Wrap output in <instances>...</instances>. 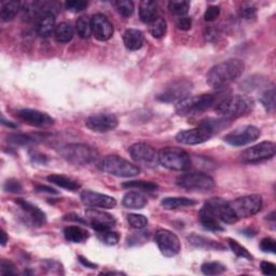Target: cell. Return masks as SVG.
<instances>
[{
  "label": "cell",
  "instance_id": "obj_1",
  "mask_svg": "<svg viewBox=\"0 0 276 276\" xmlns=\"http://www.w3.org/2000/svg\"><path fill=\"white\" fill-rule=\"evenodd\" d=\"M245 65L238 59H231L220 63L209 70L206 76L207 84L215 90H222L237 80L244 72Z\"/></svg>",
  "mask_w": 276,
  "mask_h": 276
},
{
  "label": "cell",
  "instance_id": "obj_2",
  "mask_svg": "<svg viewBox=\"0 0 276 276\" xmlns=\"http://www.w3.org/2000/svg\"><path fill=\"white\" fill-rule=\"evenodd\" d=\"M255 103L253 99L246 95H231L222 98L215 106V112L225 120L246 116L252 112Z\"/></svg>",
  "mask_w": 276,
  "mask_h": 276
},
{
  "label": "cell",
  "instance_id": "obj_3",
  "mask_svg": "<svg viewBox=\"0 0 276 276\" xmlns=\"http://www.w3.org/2000/svg\"><path fill=\"white\" fill-rule=\"evenodd\" d=\"M222 99V98H220ZM214 94H202L198 96H188L176 106V113L179 116H194L209 109L220 101Z\"/></svg>",
  "mask_w": 276,
  "mask_h": 276
},
{
  "label": "cell",
  "instance_id": "obj_4",
  "mask_svg": "<svg viewBox=\"0 0 276 276\" xmlns=\"http://www.w3.org/2000/svg\"><path fill=\"white\" fill-rule=\"evenodd\" d=\"M61 156L73 165H86L93 163L98 158V151L83 143H70L60 149Z\"/></svg>",
  "mask_w": 276,
  "mask_h": 276
},
{
  "label": "cell",
  "instance_id": "obj_5",
  "mask_svg": "<svg viewBox=\"0 0 276 276\" xmlns=\"http://www.w3.org/2000/svg\"><path fill=\"white\" fill-rule=\"evenodd\" d=\"M98 168L105 173L124 178L135 177L140 173V169L136 167L135 164H132L127 160L120 158L119 156L105 157L99 162Z\"/></svg>",
  "mask_w": 276,
  "mask_h": 276
},
{
  "label": "cell",
  "instance_id": "obj_6",
  "mask_svg": "<svg viewBox=\"0 0 276 276\" xmlns=\"http://www.w3.org/2000/svg\"><path fill=\"white\" fill-rule=\"evenodd\" d=\"M159 163L172 171L183 172L191 167L189 154L177 147H167L159 151Z\"/></svg>",
  "mask_w": 276,
  "mask_h": 276
},
{
  "label": "cell",
  "instance_id": "obj_7",
  "mask_svg": "<svg viewBox=\"0 0 276 276\" xmlns=\"http://www.w3.org/2000/svg\"><path fill=\"white\" fill-rule=\"evenodd\" d=\"M176 183L189 191L208 192L215 188V180L204 173H187L180 175Z\"/></svg>",
  "mask_w": 276,
  "mask_h": 276
},
{
  "label": "cell",
  "instance_id": "obj_8",
  "mask_svg": "<svg viewBox=\"0 0 276 276\" xmlns=\"http://www.w3.org/2000/svg\"><path fill=\"white\" fill-rule=\"evenodd\" d=\"M193 87L191 81L180 79L172 82L158 95V99L164 103H179L188 97Z\"/></svg>",
  "mask_w": 276,
  "mask_h": 276
},
{
  "label": "cell",
  "instance_id": "obj_9",
  "mask_svg": "<svg viewBox=\"0 0 276 276\" xmlns=\"http://www.w3.org/2000/svg\"><path fill=\"white\" fill-rule=\"evenodd\" d=\"M230 205L237 219L247 218L260 212L262 207V197L258 194L243 196L236 198L233 202H230Z\"/></svg>",
  "mask_w": 276,
  "mask_h": 276
},
{
  "label": "cell",
  "instance_id": "obj_10",
  "mask_svg": "<svg viewBox=\"0 0 276 276\" xmlns=\"http://www.w3.org/2000/svg\"><path fill=\"white\" fill-rule=\"evenodd\" d=\"M275 150L274 142L263 141L243 151L240 159L243 163H258L273 158L275 156Z\"/></svg>",
  "mask_w": 276,
  "mask_h": 276
},
{
  "label": "cell",
  "instance_id": "obj_11",
  "mask_svg": "<svg viewBox=\"0 0 276 276\" xmlns=\"http://www.w3.org/2000/svg\"><path fill=\"white\" fill-rule=\"evenodd\" d=\"M261 135L258 127L253 125H244L235 128L226 135L225 140L231 146L241 147L256 141Z\"/></svg>",
  "mask_w": 276,
  "mask_h": 276
},
{
  "label": "cell",
  "instance_id": "obj_12",
  "mask_svg": "<svg viewBox=\"0 0 276 276\" xmlns=\"http://www.w3.org/2000/svg\"><path fill=\"white\" fill-rule=\"evenodd\" d=\"M130 154L133 160L146 168H156L159 164V152L147 143H135L130 147Z\"/></svg>",
  "mask_w": 276,
  "mask_h": 276
},
{
  "label": "cell",
  "instance_id": "obj_13",
  "mask_svg": "<svg viewBox=\"0 0 276 276\" xmlns=\"http://www.w3.org/2000/svg\"><path fill=\"white\" fill-rule=\"evenodd\" d=\"M154 240H156L161 253L165 257H174L179 253L180 242L177 235L173 233V232L165 229H160L157 231Z\"/></svg>",
  "mask_w": 276,
  "mask_h": 276
},
{
  "label": "cell",
  "instance_id": "obj_14",
  "mask_svg": "<svg viewBox=\"0 0 276 276\" xmlns=\"http://www.w3.org/2000/svg\"><path fill=\"white\" fill-rule=\"evenodd\" d=\"M205 206L211 211L218 220L229 225L237 222V217L232 209L230 202L224 200L222 197H213L205 203Z\"/></svg>",
  "mask_w": 276,
  "mask_h": 276
},
{
  "label": "cell",
  "instance_id": "obj_15",
  "mask_svg": "<svg viewBox=\"0 0 276 276\" xmlns=\"http://www.w3.org/2000/svg\"><path fill=\"white\" fill-rule=\"evenodd\" d=\"M213 135L214 133L211 130L200 123L195 128L179 132L176 135V140L182 145H198V143L207 141Z\"/></svg>",
  "mask_w": 276,
  "mask_h": 276
},
{
  "label": "cell",
  "instance_id": "obj_16",
  "mask_svg": "<svg viewBox=\"0 0 276 276\" xmlns=\"http://www.w3.org/2000/svg\"><path fill=\"white\" fill-rule=\"evenodd\" d=\"M85 124L90 130L98 133H106L109 131H114L119 121L115 115L112 114H97L90 116L85 120Z\"/></svg>",
  "mask_w": 276,
  "mask_h": 276
},
{
  "label": "cell",
  "instance_id": "obj_17",
  "mask_svg": "<svg viewBox=\"0 0 276 276\" xmlns=\"http://www.w3.org/2000/svg\"><path fill=\"white\" fill-rule=\"evenodd\" d=\"M17 117L25 123L36 127H49L54 124V119L48 114L34 109H22L17 112Z\"/></svg>",
  "mask_w": 276,
  "mask_h": 276
},
{
  "label": "cell",
  "instance_id": "obj_18",
  "mask_svg": "<svg viewBox=\"0 0 276 276\" xmlns=\"http://www.w3.org/2000/svg\"><path fill=\"white\" fill-rule=\"evenodd\" d=\"M81 201L84 205L91 208H114L117 205L116 198L106 194L85 190L81 193Z\"/></svg>",
  "mask_w": 276,
  "mask_h": 276
},
{
  "label": "cell",
  "instance_id": "obj_19",
  "mask_svg": "<svg viewBox=\"0 0 276 276\" xmlns=\"http://www.w3.org/2000/svg\"><path fill=\"white\" fill-rule=\"evenodd\" d=\"M86 218L90 220L92 228L96 232H103L106 230H110L116 225V219L110 214H107L102 211H97L95 208L87 209Z\"/></svg>",
  "mask_w": 276,
  "mask_h": 276
},
{
  "label": "cell",
  "instance_id": "obj_20",
  "mask_svg": "<svg viewBox=\"0 0 276 276\" xmlns=\"http://www.w3.org/2000/svg\"><path fill=\"white\" fill-rule=\"evenodd\" d=\"M92 32L96 39L101 41L109 40L114 35V26L104 14H95L91 19Z\"/></svg>",
  "mask_w": 276,
  "mask_h": 276
},
{
  "label": "cell",
  "instance_id": "obj_21",
  "mask_svg": "<svg viewBox=\"0 0 276 276\" xmlns=\"http://www.w3.org/2000/svg\"><path fill=\"white\" fill-rule=\"evenodd\" d=\"M15 203L20 206L22 211H23L24 215L27 218V222L30 225H32L34 227H41L47 223L46 214L36 205L23 200V198H17Z\"/></svg>",
  "mask_w": 276,
  "mask_h": 276
},
{
  "label": "cell",
  "instance_id": "obj_22",
  "mask_svg": "<svg viewBox=\"0 0 276 276\" xmlns=\"http://www.w3.org/2000/svg\"><path fill=\"white\" fill-rule=\"evenodd\" d=\"M55 16L51 11L41 12L37 22L36 31L40 37H49L55 30Z\"/></svg>",
  "mask_w": 276,
  "mask_h": 276
},
{
  "label": "cell",
  "instance_id": "obj_23",
  "mask_svg": "<svg viewBox=\"0 0 276 276\" xmlns=\"http://www.w3.org/2000/svg\"><path fill=\"white\" fill-rule=\"evenodd\" d=\"M198 220H200L201 225L211 231H224V228L222 227V225L219 224V220L217 219V217L209 211V209L204 205L203 208L198 213Z\"/></svg>",
  "mask_w": 276,
  "mask_h": 276
},
{
  "label": "cell",
  "instance_id": "obj_24",
  "mask_svg": "<svg viewBox=\"0 0 276 276\" xmlns=\"http://www.w3.org/2000/svg\"><path fill=\"white\" fill-rule=\"evenodd\" d=\"M143 34L138 29H126L123 35L125 47L131 51L139 50L143 45Z\"/></svg>",
  "mask_w": 276,
  "mask_h": 276
},
{
  "label": "cell",
  "instance_id": "obj_25",
  "mask_svg": "<svg viewBox=\"0 0 276 276\" xmlns=\"http://www.w3.org/2000/svg\"><path fill=\"white\" fill-rule=\"evenodd\" d=\"M123 205L127 208H133V209H140L142 207H145L148 203L147 197L140 192L136 191H131L127 192L123 196Z\"/></svg>",
  "mask_w": 276,
  "mask_h": 276
},
{
  "label": "cell",
  "instance_id": "obj_26",
  "mask_svg": "<svg viewBox=\"0 0 276 276\" xmlns=\"http://www.w3.org/2000/svg\"><path fill=\"white\" fill-rule=\"evenodd\" d=\"M139 17L143 23L150 24L158 17L157 13V7L153 2L145 0L139 4Z\"/></svg>",
  "mask_w": 276,
  "mask_h": 276
},
{
  "label": "cell",
  "instance_id": "obj_27",
  "mask_svg": "<svg viewBox=\"0 0 276 276\" xmlns=\"http://www.w3.org/2000/svg\"><path fill=\"white\" fill-rule=\"evenodd\" d=\"M48 180L69 191H76L81 188V185L78 181L66 177V176L64 175H51L48 177Z\"/></svg>",
  "mask_w": 276,
  "mask_h": 276
},
{
  "label": "cell",
  "instance_id": "obj_28",
  "mask_svg": "<svg viewBox=\"0 0 276 276\" xmlns=\"http://www.w3.org/2000/svg\"><path fill=\"white\" fill-rule=\"evenodd\" d=\"M65 238L71 243H82L89 238V232L81 229L80 227L70 226L64 230Z\"/></svg>",
  "mask_w": 276,
  "mask_h": 276
},
{
  "label": "cell",
  "instance_id": "obj_29",
  "mask_svg": "<svg viewBox=\"0 0 276 276\" xmlns=\"http://www.w3.org/2000/svg\"><path fill=\"white\" fill-rule=\"evenodd\" d=\"M54 37L58 42L66 43L73 38V28L69 23H60L54 30Z\"/></svg>",
  "mask_w": 276,
  "mask_h": 276
},
{
  "label": "cell",
  "instance_id": "obj_30",
  "mask_svg": "<svg viewBox=\"0 0 276 276\" xmlns=\"http://www.w3.org/2000/svg\"><path fill=\"white\" fill-rule=\"evenodd\" d=\"M21 9V4L19 2H4L2 3V10H0V17L4 22L13 20Z\"/></svg>",
  "mask_w": 276,
  "mask_h": 276
},
{
  "label": "cell",
  "instance_id": "obj_31",
  "mask_svg": "<svg viewBox=\"0 0 276 276\" xmlns=\"http://www.w3.org/2000/svg\"><path fill=\"white\" fill-rule=\"evenodd\" d=\"M196 202L188 197H167L162 201V206L165 209H177L180 207H187L195 205Z\"/></svg>",
  "mask_w": 276,
  "mask_h": 276
},
{
  "label": "cell",
  "instance_id": "obj_32",
  "mask_svg": "<svg viewBox=\"0 0 276 276\" xmlns=\"http://www.w3.org/2000/svg\"><path fill=\"white\" fill-rule=\"evenodd\" d=\"M8 142L11 143V145L14 146H29V145H34V143H37L39 141V138L37 136H32V135H25V134H12L8 136Z\"/></svg>",
  "mask_w": 276,
  "mask_h": 276
},
{
  "label": "cell",
  "instance_id": "obj_33",
  "mask_svg": "<svg viewBox=\"0 0 276 276\" xmlns=\"http://www.w3.org/2000/svg\"><path fill=\"white\" fill-rule=\"evenodd\" d=\"M167 30H168L167 22H165V20L162 19L161 16H158L149 24V31L154 38H162L163 36H165V34H167Z\"/></svg>",
  "mask_w": 276,
  "mask_h": 276
},
{
  "label": "cell",
  "instance_id": "obj_34",
  "mask_svg": "<svg viewBox=\"0 0 276 276\" xmlns=\"http://www.w3.org/2000/svg\"><path fill=\"white\" fill-rule=\"evenodd\" d=\"M188 240H189V242L191 243L192 245H194L196 247H200V248H206V249H223L224 248L222 245L218 244V243H216L215 241L208 240V238H205L202 236L192 235Z\"/></svg>",
  "mask_w": 276,
  "mask_h": 276
},
{
  "label": "cell",
  "instance_id": "obj_35",
  "mask_svg": "<svg viewBox=\"0 0 276 276\" xmlns=\"http://www.w3.org/2000/svg\"><path fill=\"white\" fill-rule=\"evenodd\" d=\"M76 29H77V32H78V35L81 38L87 39L92 34L91 20L86 16L79 17L76 23Z\"/></svg>",
  "mask_w": 276,
  "mask_h": 276
},
{
  "label": "cell",
  "instance_id": "obj_36",
  "mask_svg": "<svg viewBox=\"0 0 276 276\" xmlns=\"http://www.w3.org/2000/svg\"><path fill=\"white\" fill-rule=\"evenodd\" d=\"M124 188H132V189H138L142 191H156L158 189V185L151 182V181H145V180H133L127 181L122 185Z\"/></svg>",
  "mask_w": 276,
  "mask_h": 276
},
{
  "label": "cell",
  "instance_id": "obj_37",
  "mask_svg": "<svg viewBox=\"0 0 276 276\" xmlns=\"http://www.w3.org/2000/svg\"><path fill=\"white\" fill-rule=\"evenodd\" d=\"M260 102L262 106L266 108L268 112H274L275 109V89L272 86L271 89L264 91L260 96Z\"/></svg>",
  "mask_w": 276,
  "mask_h": 276
},
{
  "label": "cell",
  "instance_id": "obj_38",
  "mask_svg": "<svg viewBox=\"0 0 276 276\" xmlns=\"http://www.w3.org/2000/svg\"><path fill=\"white\" fill-rule=\"evenodd\" d=\"M169 8L171 12L175 15H178L180 17L185 16L190 8V3L185 2V0H178V2H171L169 4Z\"/></svg>",
  "mask_w": 276,
  "mask_h": 276
},
{
  "label": "cell",
  "instance_id": "obj_39",
  "mask_svg": "<svg viewBox=\"0 0 276 276\" xmlns=\"http://www.w3.org/2000/svg\"><path fill=\"white\" fill-rule=\"evenodd\" d=\"M201 269L205 275H219L226 271V266L220 262H207Z\"/></svg>",
  "mask_w": 276,
  "mask_h": 276
},
{
  "label": "cell",
  "instance_id": "obj_40",
  "mask_svg": "<svg viewBox=\"0 0 276 276\" xmlns=\"http://www.w3.org/2000/svg\"><path fill=\"white\" fill-rule=\"evenodd\" d=\"M229 246L231 250L233 251L237 257L245 258L247 260H252L251 253L244 246H242L235 240H229Z\"/></svg>",
  "mask_w": 276,
  "mask_h": 276
},
{
  "label": "cell",
  "instance_id": "obj_41",
  "mask_svg": "<svg viewBox=\"0 0 276 276\" xmlns=\"http://www.w3.org/2000/svg\"><path fill=\"white\" fill-rule=\"evenodd\" d=\"M97 236L103 243L107 245H116L120 240L119 234L115 231L106 230L103 232H97Z\"/></svg>",
  "mask_w": 276,
  "mask_h": 276
},
{
  "label": "cell",
  "instance_id": "obj_42",
  "mask_svg": "<svg viewBox=\"0 0 276 276\" xmlns=\"http://www.w3.org/2000/svg\"><path fill=\"white\" fill-rule=\"evenodd\" d=\"M116 7L119 13L124 17H130L134 13V4L128 2V0H120V2H117Z\"/></svg>",
  "mask_w": 276,
  "mask_h": 276
},
{
  "label": "cell",
  "instance_id": "obj_43",
  "mask_svg": "<svg viewBox=\"0 0 276 276\" xmlns=\"http://www.w3.org/2000/svg\"><path fill=\"white\" fill-rule=\"evenodd\" d=\"M127 222L130 226L134 229H143L148 225V219L143 215L138 214H130L127 216Z\"/></svg>",
  "mask_w": 276,
  "mask_h": 276
},
{
  "label": "cell",
  "instance_id": "obj_44",
  "mask_svg": "<svg viewBox=\"0 0 276 276\" xmlns=\"http://www.w3.org/2000/svg\"><path fill=\"white\" fill-rule=\"evenodd\" d=\"M87 7V3L83 0H70L65 3V8L71 12H81Z\"/></svg>",
  "mask_w": 276,
  "mask_h": 276
},
{
  "label": "cell",
  "instance_id": "obj_45",
  "mask_svg": "<svg viewBox=\"0 0 276 276\" xmlns=\"http://www.w3.org/2000/svg\"><path fill=\"white\" fill-rule=\"evenodd\" d=\"M260 248L262 251L264 252H271V253H275L276 252V244L275 241L271 237H266L263 238L260 242Z\"/></svg>",
  "mask_w": 276,
  "mask_h": 276
},
{
  "label": "cell",
  "instance_id": "obj_46",
  "mask_svg": "<svg viewBox=\"0 0 276 276\" xmlns=\"http://www.w3.org/2000/svg\"><path fill=\"white\" fill-rule=\"evenodd\" d=\"M0 267H2L0 268V273H2V275H14V274H16L14 264L11 261L5 260V259L2 260V266Z\"/></svg>",
  "mask_w": 276,
  "mask_h": 276
},
{
  "label": "cell",
  "instance_id": "obj_47",
  "mask_svg": "<svg viewBox=\"0 0 276 276\" xmlns=\"http://www.w3.org/2000/svg\"><path fill=\"white\" fill-rule=\"evenodd\" d=\"M4 189L7 191V192H11V193H17L22 190V185L20 183V181L15 180V179H10V180H7L5 186H4Z\"/></svg>",
  "mask_w": 276,
  "mask_h": 276
},
{
  "label": "cell",
  "instance_id": "obj_48",
  "mask_svg": "<svg viewBox=\"0 0 276 276\" xmlns=\"http://www.w3.org/2000/svg\"><path fill=\"white\" fill-rule=\"evenodd\" d=\"M219 14H220V8L216 6H211L207 8L204 14V19L206 22H213L219 16Z\"/></svg>",
  "mask_w": 276,
  "mask_h": 276
},
{
  "label": "cell",
  "instance_id": "obj_49",
  "mask_svg": "<svg viewBox=\"0 0 276 276\" xmlns=\"http://www.w3.org/2000/svg\"><path fill=\"white\" fill-rule=\"evenodd\" d=\"M261 271L264 275H275L276 274V266L269 261H262L260 264Z\"/></svg>",
  "mask_w": 276,
  "mask_h": 276
},
{
  "label": "cell",
  "instance_id": "obj_50",
  "mask_svg": "<svg viewBox=\"0 0 276 276\" xmlns=\"http://www.w3.org/2000/svg\"><path fill=\"white\" fill-rule=\"evenodd\" d=\"M192 26V20L190 17L182 16L177 22V27L180 30H189Z\"/></svg>",
  "mask_w": 276,
  "mask_h": 276
},
{
  "label": "cell",
  "instance_id": "obj_51",
  "mask_svg": "<svg viewBox=\"0 0 276 276\" xmlns=\"http://www.w3.org/2000/svg\"><path fill=\"white\" fill-rule=\"evenodd\" d=\"M241 14L243 15V17H245V19H251L256 14V9L252 8V7L244 8V9H242Z\"/></svg>",
  "mask_w": 276,
  "mask_h": 276
},
{
  "label": "cell",
  "instance_id": "obj_52",
  "mask_svg": "<svg viewBox=\"0 0 276 276\" xmlns=\"http://www.w3.org/2000/svg\"><path fill=\"white\" fill-rule=\"evenodd\" d=\"M31 159L35 163H40V164H45L48 161V159H47V157L45 156V154H37V153L32 154Z\"/></svg>",
  "mask_w": 276,
  "mask_h": 276
},
{
  "label": "cell",
  "instance_id": "obj_53",
  "mask_svg": "<svg viewBox=\"0 0 276 276\" xmlns=\"http://www.w3.org/2000/svg\"><path fill=\"white\" fill-rule=\"evenodd\" d=\"M36 190L39 191V192H48L50 194H52V193L53 194H57L58 193V191H55L54 189H52V188L47 187V186H37Z\"/></svg>",
  "mask_w": 276,
  "mask_h": 276
},
{
  "label": "cell",
  "instance_id": "obj_54",
  "mask_svg": "<svg viewBox=\"0 0 276 276\" xmlns=\"http://www.w3.org/2000/svg\"><path fill=\"white\" fill-rule=\"evenodd\" d=\"M79 258V261L83 264V266L84 267H86V268H90V269H96V264L95 263H92L91 261H89V260H87V259H85V258H83L82 256H79L78 257Z\"/></svg>",
  "mask_w": 276,
  "mask_h": 276
},
{
  "label": "cell",
  "instance_id": "obj_55",
  "mask_svg": "<svg viewBox=\"0 0 276 276\" xmlns=\"http://www.w3.org/2000/svg\"><path fill=\"white\" fill-rule=\"evenodd\" d=\"M65 220H73V222H79L81 224H85V222L83 219H81L80 217H78V215H75V214L67 215L65 217Z\"/></svg>",
  "mask_w": 276,
  "mask_h": 276
},
{
  "label": "cell",
  "instance_id": "obj_56",
  "mask_svg": "<svg viewBox=\"0 0 276 276\" xmlns=\"http://www.w3.org/2000/svg\"><path fill=\"white\" fill-rule=\"evenodd\" d=\"M0 235H2V241H0V242H2V245L5 246L7 244V242H8L7 233H6V232L4 230H2V232H0Z\"/></svg>",
  "mask_w": 276,
  "mask_h": 276
},
{
  "label": "cell",
  "instance_id": "obj_57",
  "mask_svg": "<svg viewBox=\"0 0 276 276\" xmlns=\"http://www.w3.org/2000/svg\"><path fill=\"white\" fill-rule=\"evenodd\" d=\"M2 123H3L4 125L9 126V127H13V128H15V127H16V125H15V124L11 123V122H8V121L5 119V117H3V119H2Z\"/></svg>",
  "mask_w": 276,
  "mask_h": 276
},
{
  "label": "cell",
  "instance_id": "obj_58",
  "mask_svg": "<svg viewBox=\"0 0 276 276\" xmlns=\"http://www.w3.org/2000/svg\"><path fill=\"white\" fill-rule=\"evenodd\" d=\"M102 274H103V275H106V274H108V275H115V274L122 275V274H124V273H121V272H103Z\"/></svg>",
  "mask_w": 276,
  "mask_h": 276
}]
</instances>
